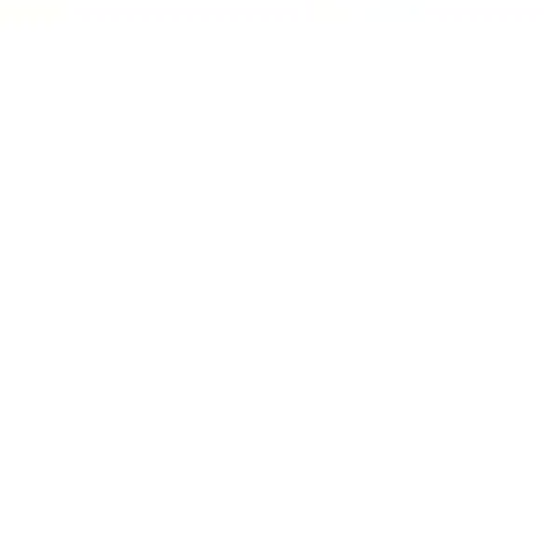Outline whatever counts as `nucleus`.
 Wrapping results in <instances>:
<instances>
[]
</instances>
